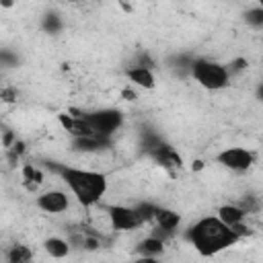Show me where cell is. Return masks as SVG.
<instances>
[{
	"label": "cell",
	"mask_w": 263,
	"mask_h": 263,
	"mask_svg": "<svg viewBox=\"0 0 263 263\" xmlns=\"http://www.w3.org/2000/svg\"><path fill=\"white\" fill-rule=\"evenodd\" d=\"M16 88H12V86H4L2 88V92H0V97H2V101L4 103H16Z\"/></svg>",
	"instance_id": "20"
},
{
	"label": "cell",
	"mask_w": 263,
	"mask_h": 263,
	"mask_svg": "<svg viewBox=\"0 0 263 263\" xmlns=\"http://www.w3.org/2000/svg\"><path fill=\"white\" fill-rule=\"evenodd\" d=\"M232 232L238 236V238H245V236H251L253 234V230L245 224V222H240V224H236V226H232Z\"/></svg>",
	"instance_id": "21"
},
{
	"label": "cell",
	"mask_w": 263,
	"mask_h": 263,
	"mask_svg": "<svg viewBox=\"0 0 263 263\" xmlns=\"http://www.w3.org/2000/svg\"><path fill=\"white\" fill-rule=\"evenodd\" d=\"M70 242L68 240H64V238H60V236H49V238H45V242H43V249H45V253L49 255V257H53V259H64V257H68L70 255Z\"/></svg>",
	"instance_id": "10"
},
{
	"label": "cell",
	"mask_w": 263,
	"mask_h": 263,
	"mask_svg": "<svg viewBox=\"0 0 263 263\" xmlns=\"http://www.w3.org/2000/svg\"><path fill=\"white\" fill-rule=\"evenodd\" d=\"M259 6H261V8H263V0H261V2H259Z\"/></svg>",
	"instance_id": "29"
},
{
	"label": "cell",
	"mask_w": 263,
	"mask_h": 263,
	"mask_svg": "<svg viewBox=\"0 0 263 263\" xmlns=\"http://www.w3.org/2000/svg\"><path fill=\"white\" fill-rule=\"evenodd\" d=\"M247 66H249V62H247L245 58H234V60L226 66V70H228V74L232 76V74H238V72L247 70Z\"/></svg>",
	"instance_id": "17"
},
{
	"label": "cell",
	"mask_w": 263,
	"mask_h": 263,
	"mask_svg": "<svg viewBox=\"0 0 263 263\" xmlns=\"http://www.w3.org/2000/svg\"><path fill=\"white\" fill-rule=\"evenodd\" d=\"M259 97H261V101H263V84H261V88H259Z\"/></svg>",
	"instance_id": "28"
},
{
	"label": "cell",
	"mask_w": 263,
	"mask_h": 263,
	"mask_svg": "<svg viewBox=\"0 0 263 263\" xmlns=\"http://www.w3.org/2000/svg\"><path fill=\"white\" fill-rule=\"evenodd\" d=\"M121 97H123L125 101H136V92H134L129 86H125V88L121 90Z\"/></svg>",
	"instance_id": "23"
},
{
	"label": "cell",
	"mask_w": 263,
	"mask_h": 263,
	"mask_svg": "<svg viewBox=\"0 0 263 263\" xmlns=\"http://www.w3.org/2000/svg\"><path fill=\"white\" fill-rule=\"evenodd\" d=\"M203 168V160H193L191 162V171H201Z\"/></svg>",
	"instance_id": "25"
},
{
	"label": "cell",
	"mask_w": 263,
	"mask_h": 263,
	"mask_svg": "<svg viewBox=\"0 0 263 263\" xmlns=\"http://www.w3.org/2000/svg\"><path fill=\"white\" fill-rule=\"evenodd\" d=\"M216 162L230 171H249L255 162V154L247 148H226L216 154Z\"/></svg>",
	"instance_id": "5"
},
{
	"label": "cell",
	"mask_w": 263,
	"mask_h": 263,
	"mask_svg": "<svg viewBox=\"0 0 263 263\" xmlns=\"http://www.w3.org/2000/svg\"><path fill=\"white\" fill-rule=\"evenodd\" d=\"M16 142V136H14V132L10 129V127H2V146L6 148V150H10L12 148V144Z\"/></svg>",
	"instance_id": "18"
},
{
	"label": "cell",
	"mask_w": 263,
	"mask_h": 263,
	"mask_svg": "<svg viewBox=\"0 0 263 263\" xmlns=\"http://www.w3.org/2000/svg\"><path fill=\"white\" fill-rule=\"evenodd\" d=\"M125 76H127L134 84H138V86H142V88H154V84H156L152 70H146V68H129V70L125 72Z\"/></svg>",
	"instance_id": "12"
},
{
	"label": "cell",
	"mask_w": 263,
	"mask_h": 263,
	"mask_svg": "<svg viewBox=\"0 0 263 263\" xmlns=\"http://www.w3.org/2000/svg\"><path fill=\"white\" fill-rule=\"evenodd\" d=\"M245 21H247V25H251V27H255V29H261L263 27V8L257 4V6H253V8H249L247 12H245Z\"/></svg>",
	"instance_id": "15"
},
{
	"label": "cell",
	"mask_w": 263,
	"mask_h": 263,
	"mask_svg": "<svg viewBox=\"0 0 263 263\" xmlns=\"http://www.w3.org/2000/svg\"><path fill=\"white\" fill-rule=\"evenodd\" d=\"M35 203L45 214H62L70 208V197L60 189H49V191H43Z\"/></svg>",
	"instance_id": "7"
},
{
	"label": "cell",
	"mask_w": 263,
	"mask_h": 263,
	"mask_svg": "<svg viewBox=\"0 0 263 263\" xmlns=\"http://www.w3.org/2000/svg\"><path fill=\"white\" fill-rule=\"evenodd\" d=\"M154 220H156L158 228H162L166 232H175L179 228V224H181V214L175 212V210H168V208H158Z\"/></svg>",
	"instance_id": "8"
},
{
	"label": "cell",
	"mask_w": 263,
	"mask_h": 263,
	"mask_svg": "<svg viewBox=\"0 0 263 263\" xmlns=\"http://www.w3.org/2000/svg\"><path fill=\"white\" fill-rule=\"evenodd\" d=\"M121 8H123L125 12H132V6H129V4H121Z\"/></svg>",
	"instance_id": "27"
},
{
	"label": "cell",
	"mask_w": 263,
	"mask_h": 263,
	"mask_svg": "<svg viewBox=\"0 0 263 263\" xmlns=\"http://www.w3.org/2000/svg\"><path fill=\"white\" fill-rule=\"evenodd\" d=\"M185 236L201 257L218 255L240 240L232 232V228L226 226L218 216H203L187 230Z\"/></svg>",
	"instance_id": "1"
},
{
	"label": "cell",
	"mask_w": 263,
	"mask_h": 263,
	"mask_svg": "<svg viewBox=\"0 0 263 263\" xmlns=\"http://www.w3.org/2000/svg\"><path fill=\"white\" fill-rule=\"evenodd\" d=\"M55 171L60 173L62 181L70 187L78 203H82L84 208L99 203L107 191V177L103 173L74 168V166H55Z\"/></svg>",
	"instance_id": "2"
},
{
	"label": "cell",
	"mask_w": 263,
	"mask_h": 263,
	"mask_svg": "<svg viewBox=\"0 0 263 263\" xmlns=\"http://www.w3.org/2000/svg\"><path fill=\"white\" fill-rule=\"evenodd\" d=\"M136 251L140 253V257H158V255L164 253V240H160V238H156V236L150 234L148 238H144V240L138 242Z\"/></svg>",
	"instance_id": "11"
},
{
	"label": "cell",
	"mask_w": 263,
	"mask_h": 263,
	"mask_svg": "<svg viewBox=\"0 0 263 263\" xmlns=\"http://www.w3.org/2000/svg\"><path fill=\"white\" fill-rule=\"evenodd\" d=\"M33 261V251L27 245H12L6 251V263H31Z\"/></svg>",
	"instance_id": "13"
},
{
	"label": "cell",
	"mask_w": 263,
	"mask_h": 263,
	"mask_svg": "<svg viewBox=\"0 0 263 263\" xmlns=\"http://www.w3.org/2000/svg\"><path fill=\"white\" fill-rule=\"evenodd\" d=\"M8 152H10V154H14V156H18V158H21V156H23V154H25V152H27V144H25V142H23V140H16V142H14V144H12V148H10V150H8Z\"/></svg>",
	"instance_id": "22"
},
{
	"label": "cell",
	"mask_w": 263,
	"mask_h": 263,
	"mask_svg": "<svg viewBox=\"0 0 263 263\" xmlns=\"http://www.w3.org/2000/svg\"><path fill=\"white\" fill-rule=\"evenodd\" d=\"M132 263H160L156 257H138V259H134Z\"/></svg>",
	"instance_id": "24"
},
{
	"label": "cell",
	"mask_w": 263,
	"mask_h": 263,
	"mask_svg": "<svg viewBox=\"0 0 263 263\" xmlns=\"http://www.w3.org/2000/svg\"><path fill=\"white\" fill-rule=\"evenodd\" d=\"M191 76L197 80L199 86H203L208 90L226 88L230 82V74H228L226 66L212 62V60H203V58L191 62Z\"/></svg>",
	"instance_id": "3"
},
{
	"label": "cell",
	"mask_w": 263,
	"mask_h": 263,
	"mask_svg": "<svg viewBox=\"0 0 263 263\" xmlns=\"http://www.w3.org/2000/svg\"><path fill=\"white\" fill-rule=\"evenodd\" d=\"M21 175H23V181L27 183V187L29 189H35L37 185H41L43 183V179H45V175L35 166V164H23V168H21Z\"/></svg>",
	"instance_id": "14"
},
{
	"label": "cell",
	"mask_w": 263,
	"mask_h": 263,
	"mask_svg": "<svg viewBox=\"0 0 263 263\" xmlns=\"http://www.w3.org/2000/svg\"><path fill=\"white\" fill-rule=\"evenodd\" d=\"M107 218H109L111 228H115V230H136L144 224L142 218L138 216V212L127 205H109Z\"/></svg>",
	"instance_id": "6"
},
{
	"label": "cell",
	"mask_w": 263,
	"mask_h": 263,
	"mask_svg": "<svg viewBox=\"0 0 263 263\" xmlns=\"http://www.w3.org/2000/svg\"><path fill=\"white\" fill-rule=\"evenodd\" d=\"M218 218L226 224V226H236V224H240V222H245V218H247V214L236 205V203H226V205H220L218 208Z\"/></svg>",
	"instance_id": "9"
},
{
	"label": "cell",
	"mask_w": 263,
	"mask_h": 263,
	"mask_svg": "<svg viewBox=\"0 0 263 263\" xmlns=\"http://www.w3.org/2000/svg\"><path fill=\"white\" fill-rule=\"evenodd\" d=\"M86 123L95 129L97 136L109 138L111 134H115L121 125H123V115L117 109H101V111H92L86 113Z\"/></svg>",
	"instance_id": "4"
},
{
	"label": "cell",
	"mask_w": 263,
	"mask_h": 263,
	"mask_svg": "<svg viewBox=\"0 0 263 263\" xmlns=\"http://www.w3.org/2000/svg\"><path fill=\"white\" fill-rule=\"evenodd\" d=\"M60 29H62V18L58 14H45L43 16V31L45 33L55 35V33H60Z\"/></svg>",
	"instance_id": "16"
},
{
	"label": "cell",
	"mask_w": 263,
	"mask_h": 263,
	"mask_svg": "<svg viewBox=\"0 0 263 263\" xmlns=\"http://www.w3.org/2000/svg\"><path fill=\"white\" fill-rule=\"evenodd\" d=\"M0 4H2V6H4V8H10V6H12V2H10V0H2V2H0Z\"/></svg>",
	"instance_id": "26"
},
{
	"label": "cell",
	"mask_w": 263,
	"mask_h": 263,
	"mask_svg": "<svg viewBox=\"0 0 263 263\" xmlns=\"http://www.w3.org/2000/svg\"><path fill=\"white\" fill-rule=\"evenodd\" d=\"M58 121H60V125H62L66 132H72V127H74V121H76V119H74L70 113H60V115H58Z\"/></svg>",
	"instance_id": "19"
}]
</instances>
